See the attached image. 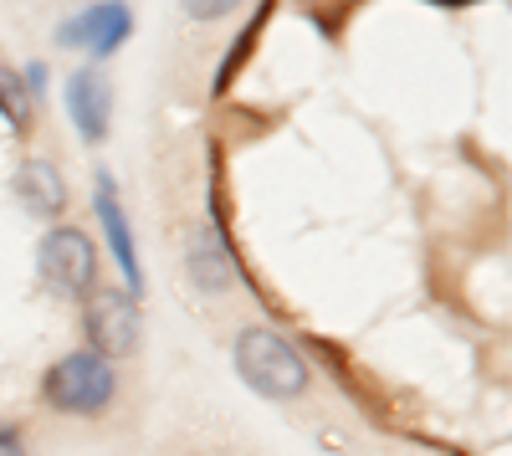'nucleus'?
<instances>
[{
  "instance_id": "4",
  "label": "nucleus",
  "mask_w": 512,
  "mask_h": 456,
  "mask_svg": "<svg viewBox=\"0 0 512 456\" xmlns=\"http://www.w3.org/2000/svg\"><path fill=\"white\" fill-rule=\"evenodd\" d=\"M82 328H88L93 354H103L108 364L113 359H128V354L139 349V303H134V293L93 287L88 308H82Z\"/></svg>"
},
{
  "instance_id": "3",
  "label": "nucleus",
  "mask_w": 512,
  "mask_h": 456,
  "mask_svg": "<svg viewBox=\"0 0 512 456\" xmlns=\"http://www.w3.org/2000/svg\"><path fill=\"white\" fill-rule=\"evenodd\" d=\"M36 272L41 282L62 298H82L93 293L98 282V252H93V236L77 231V226H57L41 236V252H36Z\"/></svg>"
},
{
  "instance_id": "12",
  "label": "nucleus",
  "mask_w": 512,
  "mask_h": 456,
  "mask_svg": "<svg viewBox=\"0 0 512 456\" xmlns=\"http://www.w3.org/2000/svg\"><path fill=\"white\" fill-rule=\"evenodd\" d=\"M0 456H26V441L16 426H0Z\"/></svg>"
},
{
  "instance_id": "1",
  "label": "nucleus",
  "mask_w": 512,
  "mask_h": 456,
  "mask_svg": "<svg viewBox=\"0 0 512 456\" xmlns=\"http://www.w3.org/2000/svg\"><path fill=\"white\" fill-rule=\"evenodd\" d=\"M236 375L262 400H297L308 390V359L272 328H241L236 334Z\"/></svg>"
},
{
  "instance_id": "11",
  "label": "nucleus",
  "mask_w": 512,
  "mask_h": 456,
  "mask_svg": "<svg viewBox=\"0 0 512 456\" xmlns=\"http://www.w3.org/2000/svg\"><path fill=\"white\" fill-rule=\"evenodd\" d=\"M180 6H185L190 21H221V16H231L241 6V0H180Z\"/></svg>"
},
{
  "instance_id": "7",
  "label": "nucleus",
  "mask_w": 512,
  "mask_h": 456,
  "mask_svg": "<svg viewBox=\"0 0 512 456\" xmlns=\"http://www.w3.org/2000/svg\"><path fill=\"white\" fill-rule=\"evenodd\" d=\"M16 195L26 200L31 216H62L67 211V180L52 159H26L16 175Z\"/></svg>"
},
{
  "instance_id": "5",
  "label": "nucleus",
  "mask_w": 512,
  "mask_h": 456,
  "mask_svg": "<svg viewBox=\"0 0 512 456\" xmlns=\"http://www.w3.org/2000/svg\"><path fill=\"white\" fill-rule=\"evenodd\" d=\"M128 31H134V11H128L123 0H98V6H88L82 16H72L57 31V41L62 47H82L93 57H108V52H118L128 41Z\"/></svg>"
},
{
  "instance_id": "2",
  "label": "nucleus",
  "mask_w": 512,
  "mask_h": 456,
  "mask_svg": "<svg viewBox=\"0 0 512 456\" xmlns=\"http://www.w3.org/2000/svg\"><path fill=\"white\" fill-rule=\"evenodd\" d=\"M113 390H118L113 364L93 349L62 354L47 375H41V400L52 410H62V416H103L113 405Z\"/></svg>"
},
{
  "instance_id": "8",
  "label": "nucleus",
  "mask_w": 512,
  "mask_h": 456,
  "mask_svg": "<svg viewBox=\"0 0 512 456\" xmlns=\"http://www.w3.org/2000/svg\"><path fill=\"white\" fill-rule=\"evenodd\" d=\"M190 277H195L200 293H221V287L236 282V262H231V252H226V241H221L216 226H200L190 236Z\"/></svg>"
},
{
  "instance_id": "6",
  "label": "nucleus",
  "mask_w": 512,
  "mask_h": 456,
  "mask_svg": "<svg viewBox=\"0 0 512 456\" xmlns=\"http://www.w3.org/2000/svg\"><path fill=\"white\" fill-rule=\"evenodd\" d=\"M67 113H72V129L88 139V144H103L108 139V123H113V82L103 67H77L67 77Z\"/></svg>"
},
{
  "instance_id": "10",
  "label": "nucleus",
  "mask_w": 512,
  "mask_h": 456,
  "mask_svg": "<svg viewBox=\"0 0 512 456\" xmlns=\"http://www.w3.org/2000/svg\"><path fill=\"white\" fill-rule=\"evenodd\" d=\"M0 113L11 118V129H26L31 123V93H26L21 72H6V67H0Z\"/></svg>"
},
{
  "instance_id": "9",
  "label": "nucleus",
  "mask_w": 512,
  "mask_h": 456,
  "mask_svg": "<svg viewBox=\"0 0 512 456\" xmlns=\"http://www.w3.org/2000/svg\"><path fill=\"white\" fill-rule=\"evenodd\" d=\"M98 216H103V231H108V246H113V257L123 262V277H128V293H139V252H134V236H128V216L118 211V185L113 175H98Z\"/></svg>"
}]
</instances>
